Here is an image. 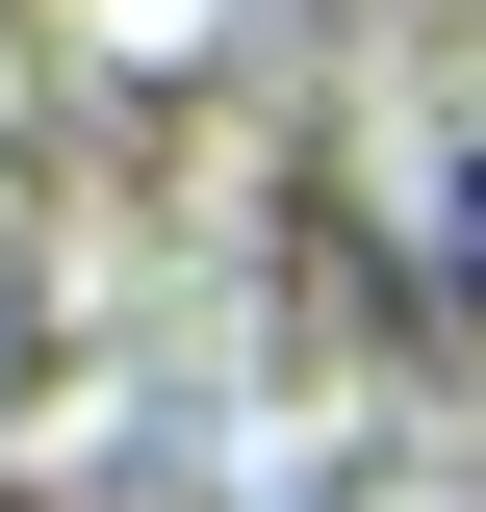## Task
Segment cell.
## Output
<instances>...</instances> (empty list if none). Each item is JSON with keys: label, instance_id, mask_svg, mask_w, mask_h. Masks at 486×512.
<instances>
[{"label": "cell", "instance_id": "obj_1", "mask_svg": "<svg viewBox=\"0 0 486 512\" xmlns=\"http://www.w3.org/2000/svg\"><path fill=\"white\" fill-rule=\"evenodd\" d=\"M435 282H461V308H486V154H461V205H435Z\"/></svg>", "mask_w": 486, "mask_h": 512}]
</instances>
